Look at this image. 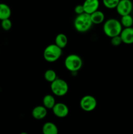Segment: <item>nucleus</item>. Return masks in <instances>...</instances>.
Returning <instances> with one entry per match:
<instances>
[{
    "mask_svg": "<svg viewBox=\"0 0 133 134\" xmlns=\"http://www.w3.org/2000/svg\"><path fill=\"white\" fill-rule=\"evenodd\" d=\"M12 11L10 7L6 3H0V20L10 18Z\"/></svg>",
    "mask_w": 133,
    "mask_h": 134,
    "instance_id": "14",
    "label": "nucleus"
},
{
    "mask_svg": "<svg viewBox=\"0 0 133 134\" xmlns=\"http://www.w3.org/2000/svg\"><path fill=\"white\" fill-rule=\"evenodd\" d=\"M91 20L92 21L93 24L98 25L102 23L105 20V15L104 13L101 10H97L96 11L93 12L90 14Z\"/></svg>",
    "mask_w": 133,
    "mask_h": 134,
    "instance_id": "13",
    "label": "nucleus"
},
{
    "mask_svg": "<svg viewBox=\"0 0 133 134\" xmlns=\"http://www.w3.org/2000/svg\"><path fill=\"white\" fill-rule=\"evenodd\" d=\"M62 55V48L56 44H51L47 46L43 52V57L46 62L53 63L57 61Z\"/></svg>",
    "mask_w": 133,
    "mask_h": 134,
    "instance_id": "3",
    "label": "nucleus"
},
{
    "mask_svg": "<svg viewBox=\"0 0 133 134\" xmlns=\"http://www.w3.org/2000/svg\"><path fill=\"white\" fill-rule=\"evenodd\" d=\"M52 110L53 115L60 119L66 117L69 113V109L68 106L61 102L56 103Z\"/></svg>",
    "mask_w": 133,
    "mask_h": 134,
    "instance_id": "8",
    "label": "nucleus"
},
{
    "mask_svg": "<svg viewBox=\"0 0 133 134\" xmlns=\"http://www.w3.org/2000/svg\"><path fill=\"white\" fill-rule=\"evenodd\" d=\"M97 102L96 98L91 95H86L82 97L80 102V106L83 111L91 112L96 109Z\"/></svg>",
    "mask_w": 133,
    "mask_h": 134,
    "instance_id": "6",
    "label": "nucleus"
},
{
    "mask_svg": "<svg viewBox=\"0 0 133 134\" xmlns=\"http://www.w3.org/2000/svg\"><path fill=\"white\" fill-rule=\"evenodd\" d=\"M64 65L65 68L69 71L77 72L82 68L83 65V60L78 54H71L65 58Z\"/></svg>",
    "mask_w": 133,
    "mask_h": 134,
    "instance_id": "4",
    "label": "nucleus"
},
{
    "mask_svg": "<svg viewBox=\"0 0 133 134\" xmlns=\"http://www.w3.org/2000/svg\"><path fill=\"white\" fill-rule=\"evenodd\" d=\"M50 89L52 92L56 96H64L69 91V85L65 80L57 78L51 82Z\"/></svg>",
    "mask_w": 133,
    "mask_h": 134,
    "instance_id": "5",
    "label": "nucleus"
},
{
    "mask_svg": "<svg viewBox=\"0 0 133 134\" xmlns=\"http://www.w3.org/2000/svg\"><path fill=\"white\" fill-rule=\"evenodd\" d=\"M122 30L123 26L121 22L116 18H109L103 24V31L110 38L119 35Z\"/></svg>",
    "mask_w": 133,
    "mask_h": 134,
    "instance_id": "1",
    "label": "nucleus"
},
{
    "mask_svg": "<svg viewBox=\"0 0 133 134\" xmlns=\"http://www.w3.org/2000/svg\"><path fill=\"white\" fill-rule=\"evenodd\" d=\"M93 26L90 14L83 13L76 16L74 21V29L80 33L88 31Z\"/></svg>",
    "mask_w": 133,
    "mask_h": 134,
    "instance_id": "2",
    "label": "nucleus"
},
{
    "mask_svg": "<svg viewBox=\"0 0 133 134\" xmlns=\"http://www.w3.org/2000/svg\"><path fill=\"white\" fill-rule=\"evenodd\" d=\"M121 25L124 27H132L133 25V17L130 15V14H126V15L121 16V20H120Z\"/></svg>",
    "mask_w": 133,
    "mask_h": 134,
    "instance_id": "17",
    "label": "nucleus"
},
{
    "mask_svg": "<svg viewBox=\"0 0 133 134\" xmlns=\"http://www.w3.org/2000/svg\"><path fill=\"white\" fill-rule=\"evenodd\" d=\"M82 5L85 13L91 14L93 12L99 10L100 2L99 0H85Z\"/></svg>",
    "mask_w": 133,
    "mask_h": 134,
    "instance_id": "9",
    "label": "nucleus"
},
{
    "mask_svg": "<svg viewBox=\"0 0 133 134\" xmlns=\"http://www.w3.org/2000/svg\"><path fill=\"white\" fill-rule=\"evenodd\" d=\"M74 13L78 15V14H81L82 13H85L84 12V9H83V7L82 5H78L74 7Z\"/></svg>",
    "mask_w": 133,
    "mask_h": 134,
    "instance_id": "22",
    "label": "nucleus"
},
{
    "mask_svg": "<svg viewBox=\"0 0 133 134\" xmlns=\"http://www.w3.org/2000/svg\"><path fill=\"white\" fill-rule=\"evenodd\" d=\"M110 42L112 45L113 46V47H118V46L121 45V43H123L122 39H121V37H120V35L114 36L111 38Z\"/></svg>",
    "mask_w": 133,
    "mask_h": 134,
    "instance_id": "21",
    "label": "nucleus"
},
{
    "mask_svg": "<svg viewBox=\"0 0 133 134\" xmlns=\"http://www.w3.org/2000/svg\"><path fill=\"white\" fill-rule=\"evenodd\" d=\"M68 38L64 34H59L55 38V44L61 48H63L67 45Z\"/></svg>",
    "mask_w": 133,
    "mask_h": 134,
    "instance_id": "16",
    "label": "nucleus"
},
{
    "mask_svg": "<svg viewBox=\"0 0 133 134\" xmlns=\"http://www.w3.org/2000/svg\"><path fill=\"white\" fill-rule=\"evenodd\" d=\"M42 131L44 134H57L59 132L57 126L52 122H46L42 128Z\"/></svg>",
    "mask_w": 133,
    "mask_h": 134,
    "instance_id": "12",
    "label": "nucleus"
},
{
    "mask_svg": "<svg viewBox=\"0 0 133 134\" xmlns=\"http://www.w3.org/2000/svg\"><path fill=\"white\" fill-rule=\"evenodd\" d=\"M116 9L121 16L129 14L133 9V3L131 0H120Z\"/></svg>",
    "mask_w": 133,
    "mask_h": 134,
    "instance_id": "7",
    "label": "nucleus"
},
{
    "mask_svg": "<svg viewBox=\"0 0 133 134\" xmlns=\"http://www.w3.org/2000/svg\"><path fill=\"white\" fill-rule=\"evenodd\" d=\"M1 26L3 30H5V31H9L11 29L13 24H12V22L10 20V18H7V19L1 20Z\"/></svg>",
    "mask_w": 133,
    "mask_h": 134,
    "instance_id": "20",
    "label": "nucleus"
},
{
    "mask_svg": "<svg viewBox=\"0 0 133 134\" xmlns=\"http://www.w3.org/2000/svg\"><path fill=\"white\" fill-rule=\"evenodd\" d=\"M43 105L47 109H52L53 106L56 103V99L51 94H46L44 96L43 99Z\"/></svg>",
    "mask_w": 133,
    "mask_h": 134,
    "instance_id": "15",
    "label": "nucleus"
},
{
    "mask_svg": "<svg viewBox=\"0 0 133 134\" xmlns=\"http://www.w3.org/2000/svg\"><path fill=\"white\" fill-rule=\"evenodd\" d=\"M44 77L46 81L51 83L57 79V74H56V71L53 69H47L44 73Z\"/></svg>",
    "mask_w": 133,
    "mask_h": 134,
    "instance_id": "18",
    "label": "nucleus"
},
{
    "mask_svg": "<svg viewBox=\"0 0 133 134\" xmlns=\"http://www.w3.org/2000/svg\"><path fill=\"white\" fill-rule=\"evenodd\" d=\"M120 0H102L103 5L109 9H116Z\"/></svg>",
    "mask_w": 133,
    "mask_h": 134,
    "instance_id": "19",
    "label": "nucleus"
},
{
    "mask_svg": "<svg viewBox=\"0 0 133 134\" xmlns=\"http://www.w3.org/2000/svg\"><path fill=\"white\" fill-rule=\"evenodd\" d=\"M48 111L44 105H37L34 107L31 112L32 116L35 120H43L46 116Z\"/></svg>",
    "mask_w": 133,
    "mask_h": 134,
    "instance_id": "11",
    "label": "nucleus"
},
{
    "mask_svg": "<svg viewBox=\"0 0 133 134\" xmlns=\"http://www.w3.org/2000/svg\"><path fill=\"white\" fill-rule=\"evenodd\" d=\"M123 43L130 44L133 43V27H125L120 34Z\"/></svg>",
    "mask_w": 133,
    "mask_h": 134,
    "instance_id": "10",
    "label": "nucleus"
}]
</instances>
